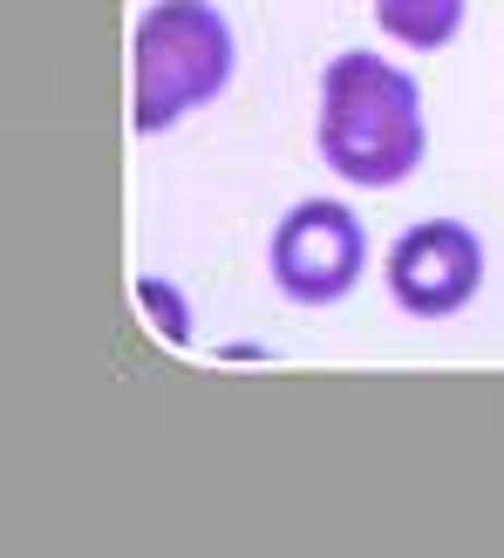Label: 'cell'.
<instances>
[{
  "instance_id": "2",
  "label": "cell",
  "mask_w": 504,
  "mask_h": 558,
  "mask_svg": "<svg viewBox=\"0 0 504 558\" xmlns=\"http://www.w3.org/2000/svg\"><path fill=\"white\" fill-rule=\"evenodd\" d=\"M239 48L212 0H151L130 27V130L164 136L178 117L218 102Z\"/></svg>"
},
{
  "instance_id": "1",
  "label": "cell",
  "mask_w": 504,
  "mask_h": 558,
  "mask_svg": "<svg viewBox=\"0 0 504 558\" xmlns=\"http://www.w3.org/2000/svg\"><path fill=\"white\" fill-rule=\"evenodd\" d=\"M321 163L355 191H396L423 171L430 123L416 75L375 48H341L321 69V117H314Z\"/></svg>"
},
{
  "instance_id": "3",
  "label": "cell",
  "mask_w": 504,
  "mask_h": 558,
  "mask_svg": "<svg viewBox=\"0 0 504 558\" xmlns=\"http://www.w3.org/2000/svg\"><path fill=\"white\" fill-rule=\"evenodd\" d=\"M273 287L293 306H341L369 272V232L341 198H300L266 245Z\"/></svg>"
},
{
  "instance_id": "6",
  "label": "cell",
  "mask_w": 504,
  "mask_h": 558,
  "mask_svg": "<svg viewBox=\"0 0 504 558\" xmlns=\"http://www.w3.org/2000/svg\"><path fill=\"white\" fill-rule=\"evenodd\" d=\"M136 306L157 320V333H164L171 348H191V314H184V293L171 287V279L144 272V279H136Z\"/></svg>"
},
{
  "instance_id": "4",
  "label": "cell",
  "mask_w": 504,
  "mask_h": 558,
  "mask_svg": "<svg viewBox=\"0 0 504 558\" xmlns=\"http://www.w3.org/2000/svg\"><path fill=\"white\" fill-rule=\"evenodd\" d=\"M382 272H388V300L409 320H451L484 293V239L457 218H423V226L396 232Z\"/></svg>"
},
{
  "instance_id": "5",
  "label": "cell",
  "mask_w": 504,
  "mask_h": 558,
  "mask_svg": "<svg viewBox=\"0 0 504 558\" xmlns=\"http://www.w3.org/2000/svg\"><path fill=\"white\" fill-rule=\"evenodd\" d=\"M382 35L403 48H443L464 27V0H369Z\"/></svg>"
}]
</instances>
